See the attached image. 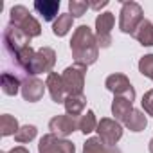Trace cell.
<instances>
[{"instance_id": "9a60e30c", "label": "cell", "mask_w": 153, "mask_h": 153, "mask_svg": "<svg viewBox=\"0 0 153 153\" xmlns=\"http://www.w3.org/2000/svg\"><path fill=\"white\" fill-rule=\"evenodd\" d=\"M22 83H24V79L16 72L4 70L2 76H0V87H2V92L6 96H16L22 90Z\"/></svg>"}, {"instance_id": "3957f363", "label": "cell", "mask_w": 153, "mask_h": 153, "mask_svg": "<svg viewBox=\"0 0 153 153\" xmlns=\"http://www.w3.org/2000/svg\"><path fill=\"white\" fill-rule=\"evenodd\" d=\"M144 20V11L140 7V4L137 2H123L121 13H119V29L124 34H131L137 31V27L140 25V22Z\"/></svg>"}, {"instance_id": "7c38bea8", "label": "cell", "mask_w": 153, "mask_h": 153, "mask_svg": "<svg viewBox=\"0 0 153 153\" xmlns=\"http://www.w3.org/2000/svg\"><path fill=\"white\" fill-rule=\"evenodd\" d=\"M45 88H47V85L42 79H38V78H25L24 83H22V90L20 92H22V97L27 103H36V101H40L43 97Z\"/></svg>"}, {"instance_id": "277c9868", "label": "cell", "mask_w": 153, "mask_h": 153, "mask_svg": "<svg viewBox=\"0 0 153 153\" xmlns=\"http://www.w3.org/2000/svg\"><path fill=\"white\" fill-rule=\"evenodd\" d=\"M85 76H87V67L85 65H78V63L67 67L61 72V79H63L67 96H83Z\"/></svg>"}, {"instance_id": "4fadbf2b", "label": "cell", "mask_w": 153, "mask_h": 153, "mask_svg": "<svg viewBox=\"0 0 153 153\" xmlns=\"http://www.w3.org/2000/svg\"><path fill=\"white\" fill-rule=\"evenodd\" d=\"M45 85H47V90H49L51 99H52L56 105L65 103V99H67V90H65V85H63V79H61V74H58V72L47 74Z\"/></svg>"}, {"instance_id": "5bb4252c", "label": "cell", "mask_w": 153, "mask_h": 153, "mask_svg": "<svg viewBox=\"0 0 153 153\" xmlns=\"http://www.w3.org/2000/svg\"><path fill=\"white\" fill-rule=\"evenodd\" d=\"M34 11L43 18V22H52L59 16V0H36L33 4Z\"/></svg>"}, {"instance_id": "2e32d148", "label": "cell", "mask_w": 153, "mask_h": 153, "mask_svg": "<svg viewBox=\"0 0 153 153\" xmlns=\"http://www.w3.org/2000/svg\"><path fill=\"white\" fill-rule=\"evenodd\" d=\"M133 110H135L133 101H130L128 97H114V101H112V115L115 117V121L126 123V119L131 115Z\"/></svg>"}, {"instance_id": "cb8c5ba5", "label": "cell", "mask_w": 153, "mask_h": 153, "mask_svg": "<svg viewBox=\"0 0 153 153\" xmlns=\"http://www.w3.org/2000/svg\"><path fill=\"white\" fill-rule=\"evenodd\" d=\"M36 133H38V128L34 124H25V126H20V130L15 133V140L18 144H27V142L34 140Z\"/></svg>"}, {"instance_id": "52a82bcc", "label": "cell", "mask_w": 153, "mask_h": 153, "mask_svg": "<svg viewBox=\"0 0 153 153\" xmlns=\"http://www.w3.org/2000/svg\"><path fill=\"white\" fill-rule=\"evenodd\" d=\"M105 87L114 94V97H128L130 101H135V88L131 87L130 79L121 72L110 74L105 79Z\"/></svg>"}, {"instance_id": "484cf974", "label": "cell", "mask_w": 153, "mask_h": 153, "mask_svg": "<svg viewBox=\"0 0 153 153\" xmlns=\"http://www.w3.org/2000/svg\"><path fill=\"white\" fill-rule=\"evenodd\" d=\"M87 9H90L88 2H83V0H70L68 2V13L74 18H79L87 13Z\"/></svg>"}, {"instance_id": "44dd1931", "label": "cell", "mask_w": 153, "mask_h": 153, "mask_svg": "<svg viewBox=\"0 0 153 153\" xmlns=\"http://www.w3.org/2000/svg\"><path fill=\"white\" fill-rule=\"evenodd\" d=\"M72 22H74V16L70 15V13H61L56 20H54V24H52V33H54V36H65L70 29H72Z\"/></svg>"}, {"instance_id": "ffe728a7", "label": "cell", "mask_w": 153, "mask_h": 153, "mask_svg": "<svg viewBox=\"0 0 153 153\" xmlns=\"http://www.w3.org/2000/svg\"><path fill=\"white\" fill-rule=\"evenodd\" d=\"M124 126H126L130 131L139 133V131L146 130V126H148V119H146V115H144V112H142V110H133V112H131V115L126 119Z\"/></svg>"}, {"instance_id": "7402d4cb", "label": "cell", "mask_w": 153, "mask_h": 153, "mask_svg": "<svg viewBox=\"0 0 153 153\" xmlns=\"http://www.w3.org/2000/svg\"><path fill=\"white\" fill-rule=\"evenodd\" d=\"M97 123H99V121L96 119L94 110H87L81 117H78V130H79L81 133L88 135V133H92V131L97 130Z\"/></svg>"}, {"instance_id": "30bf717a", "label": "cell", "mask_w": 153, "mask_h": 153, "mask_svg": "<svg viewBox=\"0 0 153 153\" xmlns=\"http://www.w3.org/2000/svg\"><path fill=\"white\" fill-rule=\"evenodd\" d=\"M97 137L106 144V146H115L121 137H123V124L115 119L110 117H103L97 123Z\"/></svg>"}, {"instance_id": "f1b7e54d", "label": "cell", "mask_w": 153, "mask_h": 153, "mask_svg": "<svg viewBox=\"0 0 153 153\" xmlns=\"http://www.w3.org/2000/svg\"><path fill=\"white\" fill-rule=\"evenodd\" d=\"M2 153H29V149L24 148V146H15V148H11L9 151H2Z\"/></svg>"}, {"instance_id": "6da1fadb", "label": "cell", "mask_w": 153, "mask_h": 153, "mask_svg": "<svg viewBox=\"0 0 153 153\" xmlns=\"http://www.w3.org/2000/svg\"><path fill=\"white\" fill-rule=\"evenodd\" d=\"M70 51L72 58L78 65H94L99 58V43L96 38V33L88 25H79L72 33L70 40Z\"/></svg>"}, {"instance_id": "f546056e", "label": "cell", "mask_w": 153, "mask_h": 153, "mask_svg": "<svg viewBox=\"0 0 153 153\" xmlns=\"http://www.w3.org/2000/svg\"><path fill=\"white\" fill-rule=\"evenodd\" d=\"M148 148H149V153H153V139L149 140V144H148Z\"/></svg>"}, {"instance_id": "d4e9b609", "label": "cell", "mask_w": 153, "mask_h": 153, "mask_svg": "<svg viewBox=\"0 0 153 153\" xmlns=\"http://www.w3.org/2000/svg\"><path fill=\"white\" fill-rule=\"evenodd\" d=\"M139 72L153 81V54H144L139 59Z\"/></svg>"}, {"instance_id": "4316f807", "label": "cell", "mask_w": 153, "mask_h": 153, "mask_svg": "<svg viewBox=\"0 0 153 153\" xmlns=\"http://www.w3.org/2000/svg\"><path fill=\"white\" fill-rule=\"evenodd\" d=\"M140 105H142L144 114H148V115H151V117H153V88H151V90H148V92H144Z\"/></svg>"}, {"instance_id": "d6986e66", "label": "cell", "mask_w": 153, "mask_h": 153, "mask_svg": "<svg viewBox=\"0 0 153 153\" xmlns=\"http://www.w3.org/2000/svg\"><path fill=\"white\" fill-rule=\"evenodd\" d=\"M133 38H135L140 45L151 47V45H153V24L144 18V20L140 22V25L137 27V31L133 33Z\"/></svg>"}, {"instance_id": "7a4b0ae2", "label": "cell", "mask_w": 153, "mask_h": 153, "mask_svg": "<svg viewBox=\"0 0 153 153\" xmlns=\"http://www.w3.org/2000/svg\"><path fill=\"white\" fill-rule=\"evenodd\" d=\"M9 24L18 27L27 38H36L42 34V25L40 22L29 13V9L25 6H13L9 11Z\"/></svg>"}, {"instance_id": "83f0119b", "label": "cell", "mask_w": 153, "mask_h": 153, "mask_svg": "<svg viewBox=\"0 0 153 153\" xmlns=\"http://www.w3.org/2000/svg\"><path fill=\"white\" fill-rule=\"evenodd\" d=\"M88 6H90V9L99 11V9H103V7L108 6V0H101V2H88Z\"/></svg>"}, {"instance_id": "ba28073f", "label": "cell", "mask_w": 153, "mask_h": 153, "mask_svg": "<svg viewBox=\"0 0 153 153\" xmlns=\"http://www.w3.org/2000/svg\"><path fill=\"white\" fill-rule=\"evenodd\" d=\"M38 153H76V146L68 139L47 133L38 142Z\"/></svg>"}, {"instance_id": "ac0fdd59", "label": "cell", "mask_w": 153, "mask_h": 153, "mask_svg": "<svg viewBox=\"0 0 153 153\" xmlns=\"http://www.w3.org/2000/svg\"><path fill=\"white\" fill-rule=\"evenodd\" d=\"M83 153H121L117 146H106L99 137H90L83 144Z\"/></svg>"}, {"instance_id": "8992f818", "label": "cell", "mask_w": 153, "mask_h": 153, "mask_svg": "<svg viewBox=\"0 0 153 153\" xmlns=\"http://www.w3.org/2000/svg\"><path fill=\"white\" fill-rule=\"evenodd\" d=\"M54 65H56V52H54V49H51V47L38 49L34 58H33L31 68H29V78H36L38 74H43V72L51 74Z\"/></svg>"}, {"instance_id": "e0dca14e", "label": "cell", "mask_w": 153, "mask_h": 153, "mask_svg": "<svg viewBox=\"0 0 153 153\" xmlns=\"http://www.w3.org/2000/svg\"><path fill=\"white\" fill-rule=\"evenodd\" d=\"M65 110L72 117H81L87 108V97L85 96H67L65 99Z\"/></svg>"}, {"instance_id": "5b68a950", "label": "cell", "mask_w": 153, "mask_h": 153, "mask_svg": "<svg viewBox=\"0 0 153 153\" xmlns=\"http://www.w3.org/2000/svg\"><path fill=\"white\" fill-rule=\"evenodd\" d=\"M2 43H4V51L13 59L18 52H22L25 47L31 45V38H27L18 27L7 24L4 27V33H2Z\"/></svg>"}, {"instance_id": "9c48e42d", "label": "cell", "mask_w": 153, "mask_h": 153, "mask_svg": "<svg viewBox=\"0 0 153 153\" xmlns=\"http://www.w3.org/2000/svg\"><path fill=\"white\" fill-rule=\"evenodd\" d=\"M114 25H115L114 13L105 11V13L97 15V18H96V38H97L99 47L108 49L112 45V29H114Z\"/></svg>"}, {"instance_id": "603a6c76", "label": "cell", "mask_w": 153, "mask_h": 153, "mask_svg": "<svg viewBox=\"0 0 153 153\" xmlns=\"http://www.w3.org/2000/svg\"><path fill=\"white\" fill-rule=\"evenodd\" d=\"M18 130H20V126H18L16 117H13L9 114H4L2 117H0V135H2V137L15 135Z\"/></svg>"}, {"instance_id": "8fae6325", "label": "cell", "mask_w": 153, "mask_h": 153, "mask_svg": "<svg viewBox=\"0 0 153 153\" xmlns=\"http://www.w3.org/2000/svg\"><path fill=\"white\" fill-rule=\"evenodd\" d=\"M49 130L51 133L58 135V137H68L78 130V117H72L68 114H61V115H54L49 121Z\"/></svg>"}]
</instances>
